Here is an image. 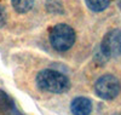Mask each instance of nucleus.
Wrapping results in <instances>:
<instances>
[{"label":"nucleus","instance_id":"423d86ee","mask_svg":"<svg viewBox=\"0 0 121 115\" xmlns=\"http://www.w3.org/2000/svg\"><path fill=\"white\" fill-rule=\"evenodd\" d=\"M11 4L18 13H26L33 9L34 0H11Z\"/></svg>","mask_w":121,"mask_h":115},{"label":"nucleus","instance_id":"0eeeda50","mask_svg":"<svg viewBox=\"0 0 121 115\" xmlns=\"http://www.w3.org/2000/svg\"><path fill=\"white\" fill-rule=\"evenodd\" d=\"M87 7L93 12H102L109 6L110 0H85Z\"/></svg>","mask_w":121,"mask_h":115},{"label":"nucleus","instance_id":"1a4fd4ad","mask_svg":"<svg viewBox=\"0 0 121 115\" xmlns=\"http://www.w3.org/2000/svg\"><path fill=\"white\" fill-rule=\"evenodd\" d=\"M117 4H119V6H120V9H121V0H117Z\"/></svg>","mask_w":121,"mask_h":115},{"label":"nucleus","instance_id":"f257e3e1","mask_svg":"<svg viewBox=\"0 0 121 115\" xmlns=\"http://www.w3.org/2000/svg\"><path fill=\"white\" fill-rule=\"evenodd\" d=\"M36 85L40 90L51 93H63L70 88L69 79L60 71L44 69L38 73Z\"/></svg>","mask_w":121,"mask_h":115},{"label":"nucleus","instance_id":"7ed1b4c3","mask_svg":"<svg viewBox=\"0 0 121 115\" xmlns=\"http://www.w3.org/2000/svg\"><path fill=\"white\" fill-rule=\"evenodd\" d=\"M121 84L114 75L105 74L100 76L95 84L96 95L104 101H112L120 93Z\"/></svg>","mask_w":121,"mask_h":115},{"label":"nucleus","instance_id":"20e7f679","mask_svg":"<svg viewBox=\"0 0 121 115\" xmlns=\"http://www.w3.org/2000/svg\"><path fill=\"white\" fill-rule=\"evenodd\" d=\"M100 50L105 57L121 55V29H113L108 32L102 40Z\"/></svg>","mask_w":121,"mask_h":115},{"label":"nucleus","instance_id":"39448f33","mask_svg":"<svg viewBox=\"0 0 121 115\" xmlns=\"http://www.w3.org/2000/svg\"><path fill=\"white\" fill-rule=\"evenodd\" d=\"M70 111L73 115H90L92 111V102L87 97H76L70 103Z\"/></svg>","mask_w":121,"mask_h":115},{"label":"nucleus","instance_id":"f03ea898","mask_svg":"<svg viewBox=\"0 0 121 115\" xmlns=\"http://www.w3.org/2000/svg\"><path fill=\"white\" fill-rule=\"evenodd\" d=\"M75 43V32L74 29L64 23L56 24L50 32V44L59 52L68 51L72 49Z\"/></svg>","mask_w":121,"mask_h":115},{"label":"nucleus","instance_id":"6e6552de","mask_svg":"<svg viewBox=\"0 0 121 115\" xmlns=\"http://www.w3.org/2000/svg\"><path fill=\"white\" fill-rule=\"evenodd\" d=\"M6 19H7V15L5 11V7L0 5V28H3L6 24Z\"/></svg>","mask_w":121,"mask_h":115}]
</instances>
